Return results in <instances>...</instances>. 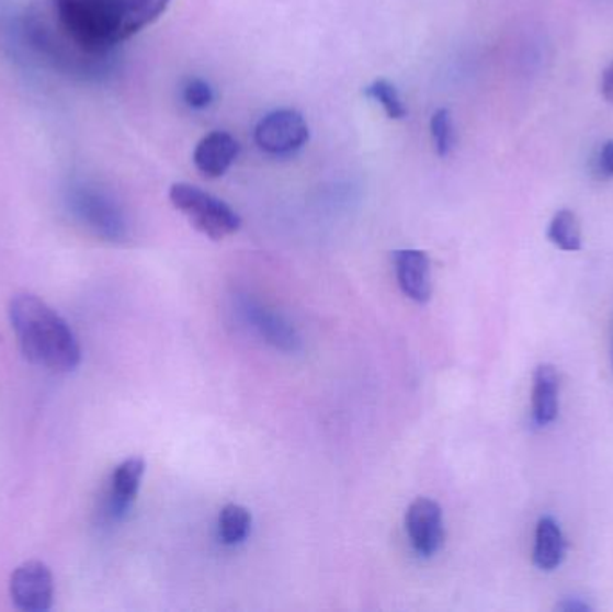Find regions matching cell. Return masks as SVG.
Masks as SVG:
<instances>
[{
  "mask_svg": "<svg viewBox=\"0 0 613 612\" xmlns=\"http://www.w3.org/2000/svg\"><path fill=\"white\" fill-rule=\"evenodd\" d=\"M53 4L84 49L112 56L117 45L160 19L171 0H53Z\"/></svg>",
  "mask_w": 613,
  "mask_h": 612,
  "instance_id": "6da1fadb",
  "label": "cell"
},
{
  "mask_svg": "<svg viewBox=\"0 0 613 612\" xmlns=\"http://www.w3.org/2000/svg\"><path fill=\"white\" fill-rule=\"evenodd\" d=\"M20 35L31 55L58 75L101 81L113 72V55H93L61 24L53 0H35L20 20Z\"/></svg>",
  "mask_w": 613,
  "mask_h": 612,
  "instance_id": "7a4b0ae2",
  "label": "cell"
},
{
  "mask_svg": "<svg viewBox=\"0 0 613 612\" xmlns=\"http://www.w3.org/2000/svg\"><path fill=\"white\" fill-rule=\"evenodd\" d=\"M10 320L22 354L47 371L72 372L81 363V347L69 324L31 293L16 295L10 304Z\"/></svg>",
  "mask_w": 613,
  "mask_h": 612,
  "instance_id": "3957f363",
  "label": "cell"
},
{
  "mask_svg": "<svg viewBox=\"0 0 613 612\" xmlns=\"http://www.w3.org/2000/svg\"><path fill=\"white\" fill-rule=\"evenodd\" d=\"M70 216L90 234L109 242H124L129 237L128 217L117 200L95 183L75 180L65 191Z\"/></svg>",
  "mask_w": 613,
  "mask_h": 612,
  "instance_id": "277c9868",
  "label": "cell"
},
{
  "mask_svg": "<svg viewBox=\"0 0 613 612\" xmlns=\"http://www.w3.org/2000/svg\"><path fill=\"white\" fill-rule=\"evenodd\" d=\"M169 200L189 217L192 227L214 241H222L241 228V216L230 205L189 183H174Z\"/></svg>",
  "mask_w": 613,
  "mask_h": 612,
  "instance_id": "5b68a950",
  "label": "cell"
},
{
  "mask_svg": "<svg viewBox=\"0 0 613 612\" xmlns=\"http://www.w3.org/2000/svg\"><path fill=\"white\" fill-rule=\"evenodd\" d=\"M309 140V126L296 110H275L259 121L256 143L265 154L291 155Z\"/></svg>",
  "mask_w": 613,
  "mask_h": 612,
  "instance_id": "8992f818",
  "label": "cell"
},
{
  "mask_svg": "<svg viewBox=\"0 0 613 612\" xmlns=\"http://www.w3.org/2000/svg\"><path fill=\"white\" fill-rule=\"evenodd\" d=\"M10 594L19 611H49L55 602V578L49 566L39 560L20 564L11 575Z\"/></svg>",
  "mask_w": 613,
  "mask_h": 612,
  "instance_id": "52a82bcc",
  "label": "cell"
},
{
  "mask_svg": "<svg viewBox=\"0 0 613 612\" xmlns=\"http://www.w3.org/2000/svg\"><path fill=\"white\" fill-rule=\"evenodd\" d=\"M406 530L418 555H436L445 544L443 510L440 503L429 498L415 499L406 512Z\"/></svg>",
  "mask_w": 613,
  "mask_h": 612,
  "instance_id": "ba28073f",
  "label": "cell"
},
{
  "mask_svg": "<svg viewBox=\"0 0 613 612\" xmlns=\"http://www.w3.org/2000/svg\"><path fill=\"white\" fill-rule=\"evenodd\" d=\"M146 473V462L140 456H132L118 464L110 476L109 489L104 494L103 515L109 521L123 519L137 499L138 489Z\"/></svg>",
  "mask_w": 613,
  "mask_h": 612,
  "instance_id": "9c48e42d",
  "label": "cell"
},
{
  "mask_svg": "<svg viewBox=\"0 0 613 612\" xmlns=\"http://www.w3.org/2000/svg\"><path fill=\"white\" fill-rule=\"evenodd\" d=\"M241 313L246 321L264 338L270 345L276 347L280 351L296 352L302 347L298 332L284 316L271 311L262 306L261 302L242 298Z\"/></svg>",
  "mask_w": 613,
  "mask_h": 612,
  "instance_id": "30bf717a",
  "label": "cell"
},
{
  "mask_svg": "<svg viewBox=\"0 0 613 612\" xmlns=\"http://www.w3.org/2000/svg\"><path fill=\"white\" fill-rule=\"evenodd\" d=\"M395 272L404 295L418 304L431 301V261L422 250H398L395 252Z\"/></svg>",
  "mask_w": 613,
  "mask_h": 612,
  "instance_id": "8fae6325",
  "label": "cell"
},
{
  "mask_svg": "<svg viewBox=\"0 0 613 612\" xmlns=\"http://www.w3.org/2000/svg\"><path fill=\"white\" fill-rule=\"evenodd\" d=\"M239 155V143L226 132H212L194 151V163L205 177L217 178L230 169Z\"/></svg>",
  "mask_w": 613,
  "mask_h": 612,
  "instance_id": "7c38bea8",
  "label": "cell"
},
{
  "mask_svg": "<svg viewBox=\"0 0 613 612\" xmlns=\"http://www.w3.org/2000/svg\"><path fill=\"white\" fill-rule=\"evenodd\" d=\"M559 410V377L553 365H540L533 377V422L545 428L555 422Z\"/></svg>",
  "mask_w": 613,
  "mask_h": 612,
  "instance_id": "4fadbf2b",
  "label": "cell"
},
{
  "mask_svg": "<svg viewBox=\"0 0 613 612\" xmlns=\"http://www.w3.org/2000/svg\"><path fill=\"white\" fill-rule=\"evenodd\" d=\"M565 553L567 543L558 521L550 515H544L536 524L533 563L540 571H555L564 563Z\"/></svg>",
  "mask_w": 613,
  "mask_h": 612,
  "instance_id": "5bb4252c",
  "label": "cell"
},
{
  "mask_svg": "<svg viewBox=\"0 0 613 612\" xmlns=\"http://www.w3.org/2000/svg\"><path fill=\"white\" fill-rule=\"evenodd\" d=\"M547 239L564 252H578L581 248V227L572 211H558L550 219Z\"/></svg>",
  "mask_w": 613,
  "mask_h": 612,
  "instance_id": "9a60e30c",
  "label": "cell"
},
{
  "mask_svg": "<svg viewBox=\"0 0 613 612\" xmlns=\"http://www.w3.org/2000/svg\"><path fill=\"white\" fill-rule=\"evenodd\" d=\"M251 513L242 505H226L219 513V537L226 546L245 543L250 535Z\"/></svg>",
  "mask_w": 613,
  "mask_h": 612,
  "instance_id": "2e32d148",
  "label": "cell"
},
{
  "mask_svg": "<svg viewBox=\"0 0 613 612\" xmlns=\"http://www.w3.org/2000/svg\"><path fill=\"white\" fill-rule=\"evenodd\" d=\"M364 94L368 95L373 101H377L386 110L388 117L404 118L408 114V110L404 106L402 99L398 95L397 89L386 79L373 81L370 87H366Z\"/></svg>",
  "mask_w": 613,
  "mask_h": 612,
  "instance_id": "e0dca14e",
  "label": "cell"
},
{
  "mask_svg": "<svg viewBox=\"0 0 613 612\" xmlns=\"http://www.w3.org/2000/svg\"><path fill=\"white\" fill-rule=\"evenodd\" d=\"M431 134L436 154L440 157H446L451 154L454 132H452V117L449 110L442 109L434 112L431 118Z\"/></svg>",
  "mask_w": 613,
  "mask_h": 612,
  "instance_id": "ac0fdd59",
  "label": "cell"
},
{
  "mask_svg": "<svg viewBox=\"0 0 613 612\" xmlns=\"http://www.w3.org/2000/svg\"><path fill=\"white\" fill-rule=\"evenodd\" d=\"M183 101H185L191 109L203 110L211 106L214 101V92H212L211 84L200 78H192L186 81L183 87Z\"/></svg>",
  "mask_w": 613,
  "mask_h": 612,
  "instance_id": "d6986e66",
  "label": "cell"
},
{
  "mask_svg": "<svg viewBox=\"0 0 613 612\" xmlns=\"http://www.w3.org/2000/svg\"><path fill=\"white\" fill-rule=\"evenodd\" d=\"M595 173L601 178H613V140L604 143L595 157Z\"/></svg>",
  "mask_w": 613,
  "mask_h": 612,
  "instance_id": "ffe728a7",
  "label": "cell"
},
{
  "mask_svg": "<svg viewBox=\"0 0 613 612\" xmlns=\"http://www.w3.org/2000/svg\"><path fill=\"white\" fill-rule=\"evenodd\" d=\"M558 609L564 612H590L592 611V605L584 602L583 598L570 597L564 598V600L558 603Z\"/></svg>",
  "mask_w": 613,
  "mask_h": 612,
  "instance_id": "44dd1931",
  "label": "cell"
},
{
  "mask_svg": "<svg viewBox=\"0 0 613 612\" xmlns=\"http://www.w3.org/2000/svg\"><path fill=\"white\" fill-rule=\"evenodd\" d=\"M601 92H603L606 101L613 103V61L609 65V69L603 72V79H601Z\"/></svg>",
  "mask_w": 613,
  "mask_h": 612,
  "instance_id": "7402d4cb",
  "label": "cell"
}]
</instances>
